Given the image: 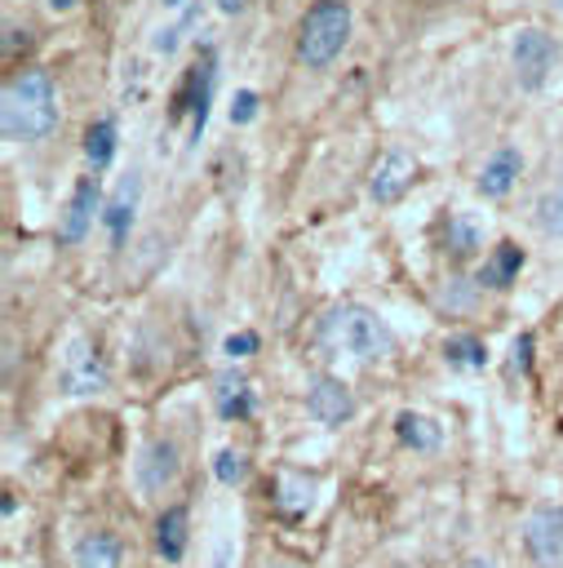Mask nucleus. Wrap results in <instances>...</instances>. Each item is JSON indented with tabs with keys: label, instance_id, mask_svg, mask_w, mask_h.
<instances>
[{
	"label": "nucleus",
	"instance_id": "4468645a",
	"mask_svg": "<svg viewBox=\"0 0 563 568\" xmlns=\"http://www.w3.org/2000/svg\"><path fill=\"white\" fill-rule=\"evenodd\" d=\"M75 568H120V541L111 532H84L75 541Z\"/></svg>",
	"mask_w": 563,
	"mask_h": 568
},
{
	"label": "nucleus",
	"instance_id": "c85d7f7f",
	"mask_svg": "<svg viewBox=\"0 0 563 568\" xmlns=\"http://www.w3.org/2000/svg\"><path fill=\"white\" fill-rule=\"evenodd\" d=\"M164 4H182V0H164Z\"/></svg>",
	"mask_w": 563,
	"mask_h": 568
},
{
	"label": "nucleus",
	"instance_id": "f257e3e1",
	"mask_svg": "<svg viewBox=\"0 0 563 568\" xmlns=\"http://www.w3.org/2000/svg\"><path fill=\"white\" fill-rule=\"evenodd\" d=\"M0 129L9 142H40L58 129V93L49 71L27 67L4 80L0 93Z\"/></svg>",
	"mask_w": 563,
	"mask_h": 568
},
{
	"label": "nucleus",
	"instance_id": "a211bd4d",
	"mask_svg": "<svg viewBox=\"0 0 563 568\" xmlns=\"http://www.w3.org/2000/svg\"><path fill=\"white\" fill-rule=\"evenodd\" d=\"M217 408H222V417H244L248 413V386L239 377H222L217 382Z\"/></svg>",
	"mask_w": 563,
	"mask_h": 568
},
{
	"label": "nucleus",
	"instance_id": "5701e85b",
	"mask_svg": "<svg viewBox=\"0 0 563 568\" xmlns=\"http://www.w3.org/2000/svg\"><path fill=\"white\" fill-rule=\"evenodd\" d=\"M253 115H257V93H253V89H239L235 102H231V120H235V124H248Z\"/></svg>",
	"mask_w": 563,
	"mask_h": 568
},
{
	"label": "nucleus",
	"instance_id": "9b49d317",
	"mask_svg": "<svg viewBox=\"0 0 563 568\" xmlns=\"http://www.w3.org/2000/svg\"><path fill=\"white\" fill-rule=\"evenodd\" d=\"M519 266H523V248L505 240V244H497V248L483 257V266H479V284H483V288H505V284H514Z\"/></svg>",
	"mask_w": 563,
	"mask_h": 568
},
{
	"label": "nucleus",
	"instance_id": "412c9836",
	"mask_svg": "<svg viewBox=\"0 0 563 568\" xmlns=\"http://www.w3.org/2000/svg\"><path fill=\"white\" fill-rule=\"evenodd\" d=\"M448 248H452L457 257L474 253V248H479V231H474L465 217H448Z\"/></svg>",
	"mask_w": 563,
	"mask_h": 568
},
{
	"label": "nucleus",
	"instance_id": "a878e982",
	"mask_svg": "<svg viewBox=\"0 0 563 568\" xmlns=\"http://www.w3.org/2000/svg\"><path fill=\"white\" fill-rule=\"evenodd\" d=\"M49 4H53V9H71L75 0H49Z\"/></svg>",
	"mask_w": 563,
	"mask_h": 568
},
{
	"label": "nucleus",
	"instance_id": "423d86ee",
	"mask_svg": "<svg viewBox=\"0 0 563 568\" xmlns=\"http://www.w3.org/2000/svg\"><path fill=\"white\" fill-rule=\"evenodd\" d=\"M306 413L324 426H341L350 413H355V395L346 390L341 377H315L306 386Z\"/></svg>",
	"mask_w": 563,
	"mask_h": 568
},
{
	"label": "nucleus",
	"instance_id": "f3484780",
	"mask_svg": "<svg viewBox=\"0 0 563 568\" xmlns=\"http://www.w3.org/2000/svg\"><path fill=\"white\" fill-rule=\"evenodd\" d=\"M399 439L403 444H412V448H434L439 444V430H434V422H426V417H417V413H399Z\"/></svg>",
	"mask_w": 563,
	"mask_h": 568
},
{
	"label": "nucleus",
	"instance_id": "cd10ccee",
	"mask_svg": "<svg viewBox=\"0 0 563 568\" xmlns=\"http://www.w3.org/2000/svg\"><path fill=\"white\" fill-rule=\"evenodd\" d=\"M270 568H293V564H270Z\"/></svg>",
	"mask_w": 563,
	"mask_h": 568
},
{
	"label": "nucleus",
	"instance_id": "f8f14e48",
	"mask_svg": "<svg viewBox=\"0 0 563 568\" xmlns=\"http://www.w3.org/2000/svg\"><path fill=\"white\" fill-rule=\"evenodd\" d=\"M133 209H137V173H129V182H120L115 200L106 204V231H111V244L115 248H124V240H129Z\"/></svg>",
	"mask_w": 563,
	"mask_h": 568
},
{
	"label": "nucleus",
	"instance_id": "b1692460",
	"mask_svg": "<svg viewBox=\"0 0 563 568\" xmlns=\"http://www.w3.org/2000/svg\"><path fill=\"white\" fill-rule=\"evenodd\" d=\"M253 351H257V333H231L226 337V355L239 359V355H253Z\"/></svg>",
	"mask_w": 563,
	"mask_h": 568
},
{
	"label": "nucleus",
	"instance_id": "c756f323",
	"mask_svg": "<svg viewBox=\"0 0 563 568\" xmlns=\"http://www.w3.org/2000/svg\"><path fill=\"white\" fill-rule=\"evenodd\" d=\"M554 4H559V9H563V0H554Z\"/></svg>",
	"mask_w": 563,
	"mask_h": 568
},
{
	"label": "nucleus",
	"instance_id": "4be33fe9",
	"mask_svg": "<svg viewBox=\"0 0 563 568\" xmlns=\"http://www.w3.org/2000/svg\"><path fill=\"white\" fill-rule=\"evenodd\" d=\"M279 488H284V497H279V506H284V510H293V515H297V510H306V506H310V484H297L293 475H284V479H279Z\"/></svg>",
	"mask_w": 563,
	"mask_h": 568
},
{
	"label": "nucleus",
	"instance_id": "1a4fd4ad",
	"mask_svg": "<svg viewBox=\"0 0 563 568\" xmlns=\"http://www.w3.org/2000/svg\"><path fill=\"white\" fill-rule=\"evenodd\" d=\"M412 160L403 155V151H386L381 155V164L372 169V182H368V195L377 200V204H390V200H399L408 186H412Z\"/></svg>",
	"mask_w": 563,
	"mask_h": 568
},
{
	"label": "nucleus",
	"instance_id": "bb28decb",
	"mask_svg": "<svg viewBox=\"0 0 563 568\" xmlns=\"http://www.w3.org/2000/svg\"><path fill=\"white\" fill-rule=\"evenodd\" d=\"M465 568H492V564H488V559H470Z\"/></svg>",
	"mask_w": 563,
	"mask_h": 568
},
{
	"label": "nucleus",
	"instance_id": "dca6fc26",
	"mask_svg": "<svg viewBox=\"0 0 563 568\" xmlns=\"http://www.w3.org/2000/svg\"><path fill=\"white\" fill-rule=\"evenodd\" d=\"M111 155H115V124L111 120H93L89 133H84V160L93 169H106Z\"/></svg>",
	"mask_w": 563,
	"mask_h": 568
},
{
	"label": "nucleus",
	"instance_id": "6ab92c4d",
	"mask_svg": "<svg viewBox=\"0 0 563 568\" xmlns=\"http://www.w3.org/2000/svg\"><path fill=\"white\" fill-rule=\"evenodd\" d=\"M443 355L452 359V364H461V368H483V342H474V337H452L448 346H443Z\"/></svg>",
	"mask_w": 563,
	"mask_h": 568
},
{
	"label": "nucleus",
	"instance_id": "9d476101",
	"mask_svg": "<svg viewBox=\"0 0 563 568\" xmlns=\"http://www.w3.org/2000/svg\"><path fill=\"white\" fill-rule=\"evenodd\" d=\"M519 169H523V155H519L514 146H497V151L488 155L483 173H479V191H483V195H492V200H501V195L514 186Z\"/></svg>",
	"mask_w": 563,
	"mask_h": 568
},
{
	"label": "nucleus",
	"instance_id": "20e7f679",
	"mask_svg": "<svg viewBox=\"0 0 563 568\" xmlns=\"http://www.w3.org/2000/svg\"><path fill=\"white\" fill-rule=\"evenodd\" d=\"M523 546L536 568H563V506H541L523 524Z\"/></svg>",
	"mask_w": 563,
	"mask_h": 568
},
{
	"label": "nucleus",
	"instance_id": "393cba45",
	"mask_svg": "<svg viewBox=\"0 0 563 568\" xmlns=\"http://www.w3.org/2000/svg\"><path fill=\"white\" fill-rule=\"evenodd\" d=\"M222 9H226V13H235V9H239V0H222Z\"/></svg>",
	"mask_w": 563,
	"mask_h": 568
},
{
	"label": "nucleus",
	"instance_id": "aec40b11",
	"mask_svg": "<svg viewBox=\"0 0 563 568\" xmlns=\"http://www.w3.org/2000/svg\"><path fill=\"white\" fill-rule=\"evenodd\" d=\"M213 475L222 479V484H244V475H248V462H244V453H235V448H222L217 453V462H213Z\"/></svg>",
	"mask_w": 563,
	"mask_h": 568
},
{
	"label": "nucleus",
	"instance_id": "0eeeda50",
	"mask_svg": "<svg viewBox=\"0 0 563 568\" xmlns=\"http://www.w3.org/2000/svg\"><path fill=\"white\" fill-rule=\"evenodd\" d=\"M133 475H137V488H142L146 497H160V493L177 479V444L151 439V444L142 448V457H137Z\"/></svg>",
	"mask_w": 563,
	"mask_h": 568
},
{
	"label": "nucleus",
	"instance_id": "f03ea898",
	"mask_svg": "<svg viewBox=\"0 0 563 568\" xmlns=\"http://www.w3.org/2000/svg\"><path fill=\"white\" fill-rule=\"evenodd\" d=\"M319 333H324V346H328V351H337V355H346V359H359V364L386 359L390 346H395L386 320H381L377 311H368V306H355V302L328 311Z\"/></svg>",
	"mask_w": 563,
	"mask_h": 568
},
{
	"label": "nucleus",
	"instance_id": "ddd939ff",
	"mask_svg": "<svg viewBox=\"0 0 563 568\" xmlns=\"http://www.w3.org/2000/svg\"><path fill=\"white\" fill-rule=\"evenodd\" d=\"M186 506H168L160 519H155V550L168 559V564H177L182 555H186Z\"/></svg>",
	"mask_w": 563,
	"mask_h": 568
},
{
	"label": "nucleus",
	"instance_id": "6e6552de",
	"mask_svg": "<svg viewBox=\"0 0 563 568\" xmlns=\"http://www.w3.org/2000/svg\"><path fill=\"white\" fill-rule=\"evenodd\" d=\"M98 178H80L75 182V191H71V200H66V209H62V217H58V240L62 244H80L84 235H89V226H93V213H98Z\"/></svg>",
	"mask_w": 563,
	"mask_h": 568
},
{
	"label": "nucleus",
	"instance_id": "2eb2a0df",
	"mask_svg": "<svg viewBox=\"0 0 563 568\" xmlns=\"http://www.w3.org/2000/svg\"><path fill=\"white\" fill-rule=\"evenodd\" d=\"M536 222H541L545 235L563 240V173L541 191V200H536Z\"/></svg>",
	"mask_w": 563,
	"mask_h": 568
},
{
	"label": "nucleus",
	"instance_id": "39448f33",
	"mask_svg": "<svg viewBox=\"0 0 563 568\" xmlns=\"http://www.w3.org/2000/svg\"><path fill=\"white\" fill-rule=\"evenodd\" d=\"M550 67H554V44H550V36L536 31V27L519 31V36H514V71H519V84H523V89H536Z\"/></svg>",
	"mask_w": 563,
	"mask_h": 568
},
{
	"label": "nucleus",
	"instance_id": "7ed1b4c3",
	"mask_svg": "<svg viewBox=\"0 0 563 568\" xmlns=\"http://www.w3.org/2000/svg\"><path fill=\"white\" fill-rule=\"evenodd\" d=\"M350 40V4L346 0H315L297 22V62L306 71H324Z\"/></svg>",
	"mask_w": 563,
	"mask_h": 568
}]
</instances>
